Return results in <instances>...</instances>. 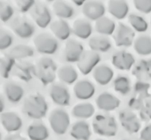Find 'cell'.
<instances>
[{
  "label": "cell",
  "mask_w": 151,
  "mask_h": 140,
  "mask_svg": "<svg viewBox=\"0 0 151 140\" xmlns=\"http://www.w3.org/2000/svg\"><path fill=\"white\" fill-rule=\"evenodd\" d=\"M134 49L138 54L148 55L151 53V38L142 36L138 37L134 42Z\"/></svg>",
  "instance_id": "836d02e7"
},
{
  "label": "cell",
  "mask_w": 151,
  "mask_h": 140,
  "mask_svg": "<svg viewBox=\"0 0 151 140\" xmlns=\"http://www.w3.org/2000/svg\"><path fill=\"white\" fill-rule=\"evenodd\" d=\"M15 4L19 12L21 13H25L28 11L30 12L36 4V1L33 0H17L15 1Z\"/></svg>",
  "instance_id": "ab89813d"
},
{
  "label": "cell",
  "mask_w": 151,
  "mask_h": 140,
  "mask_svg": "<svg viewBox=\"0 0 151 140\" xmlns=\"http://www.w3.org/2000/svg\"><path fill=\"white\" fill-rule=\"evenodd\" d=\"M5 140H27L19 134H10L6 137Z\"/></svg>",
  "instance_id": "ee69618b"
},
{
  "label": "cell",
  "mask_w": 151,
  "mask_h": 140,
  "mask_svg": "<svg viewBox=\"0 0 151 140\" xmlns=\"http://www.w3.org/2000/svg\"><path fill=\"white\" fill-rule=\"evenodd\" d=\"M121 125L129 133H136L140 129V122L137 116L130 111H122L119 114Z\"/></svg>",
  "instance_id": "9a60e30c"
},
{
  "label": "cell",
  "mask_w": 151,
  "mask_h": 140,
  "mask_svg": "<svg viewBox=\"0 0 151 140\" xmlns=\"http://www.w3.org/2000/svg\"><path fill=\"white\" fill-rule=\"evenodd\" d=\"M30 15L36 24L40 28H45L50 24L51 12L48 7L42 2H36L30 10Z\"/></svg>",
  "instance_id": "ba28073f"
},
{
  "label": "cell",
  "mask_w": 151,
  "mask_h": 140,
  "mask_svg": "<svg viewBox=\"0 0 151 140\" xmlns=\"http://www.w3.org/2000/svg\"><path fill=\"white\" fill-rule=\"evenodd\" d=\"M95 29L101 35H111L116 30L115 23L111 19L103 17L96 21Z\"/></svg>",
  "instance_id": "1f68e13d"
},
{
  "label": "cell",
  "mask_w": 151,
  "mask_h": 140,
  "mask_svg": "<svg viewBox=\"0 0 151 140\" xmlns=\"http://www.w3.org/2000/svg\"><path fill=\"white\" fill-rule=\"evenodd\" d=\"M132 74L139 81L146 82L151 79V60H142L134 66Z\"/></svg>",
  "instance_id": "7402d4cb"
},
{
  "label": "cell",
  "mask_w": 151,
  "mask_h": 140,
  "mask_svg": "<svg viewBox=\"0 0 151 140\" xmlns=\"http://www.w3.org/2000/svg\"><path fill=\"white\" fill-rule=\"evenodd\" d=\"M112 64L119 70H127L131 69L135 63L134 57L126 51H118L114 53L111 58Z\"/></svg>",
  "instance_id": "ac0fdd59"
},
{
  "label": "cell",
  "mask_w": 151,
  "mask_h": 140,
  "mask_svg": "<svg viewBox=\"0 0 151 140\" xmlns=\"http://www.w3.org/2000/svg\"><path fill=\"white\" fill-rule=\"evenodd\" d=\"M73 2L77 6H83V4H85L86 1H78V0H74V1H73Z\"/></svg>",
  "instance_id": "f6af8a7d"
},
{
  "label": "cell",
  "mask_w": 151,
  "mask_h": 140,
  "mask_svg": "<svg viewBox=\"0 0 151 140\" xmlns=\"http://www.w3.org/2000/svg\"><path fill=\"white\" fill-rule=\"evenodd\" d=\"M82 12L86 18L96 21L104 16L105 7L101 1L90 0L86 1L83 5Z\"/></svg>",
  "instance_id": "7c38bea8"
},
{
  "label": "cell",
  "mask_w": 151,
  "mask_h": 140,
  "mask_svg": "<svg viewBox=\"0 0 151 140\" xmlns=\"http://www.w3.org/2000/svg\"><path fill=\"white\" fill-rule=\"evenodd\" d=\"M13 41V37L9 32L4 29L1 30V34H0V49L1 50H5L9 48Z\"/></svg>",
  "instance_id": "f35d334b"
},
{
  "label": "cell",
  "mask_w": 151,
  "mask_h": 140,
  "mask_svg": "<svg viewBox=\"0 0 151 140\" xmlns=\"http://www.w3.org/2000/svg\"><path fill=\"white\" fill-rule=\"evenodd\" d=\"M99 140H102V139H99Z\"/></svg>",
  "instance_id": "7dc6e473"
},
{
  "label": "cell",
  "mask_w": 151,
  "mask_h": 140,
  "mask_svg": "<svg viewBox=\"0 0 151 140\" xmlns=\"http://www.w3.org/2000/svg\"><path fill=\"white\" fill-rule=\"evenodd\" d=\"M16 64L15 60L9 55H5L0 59V71L2 78L7 79L12 73L13 68Z\"/></svg>",
  "instance_id": "e575fe53"
},
{
  "label": "cell",
  "mask_w": 151,
  "mask_h": 140,
  "mask_svg": "<svg viewBox=\"0 0 151 140\" xmlns=\"http://www.w3.org/2000/svg\"><path fill=\"white\" fill-rule=\"evenodd\" d=\"M12 73L17 78L27 82L36 75V66L29 62L20 61L15 64Z\"/></svg>",
  "instance_id": "5bb4252c"
},
{
  "label": "cell",
  "mask_w": 151,
  "mask_h": 140,
  "mask_svg": "<svg viewBox=\"0 0 151 140\" xmlns=\"http://www.w3.org/2000/svg\"><path fill=\"white\" fill-rule=\"evenodd\" d=\"M27 135L31 140H45L48 138L49 131L44 124L36 122L28 127Z\"/></svg>",
  "instance_id": "4316f807"
},
{
  "label": "cell",
  "mask_w": 151,
  "mask_h": 140,
  "mask_svg": "<svg viewBox=\"0 0 151 140\" xmlns=\"http://www.w3.org/2000/svg\"><path fill=\"white\" fill-rule=\"evenodd\" d=\"M49 122L53 132L58 135H63L70 125V118L64 109H55L49 116Z\"/></svg>",
  "instance_id": "277c9868"
},
{
  "label": "cell",
  "mask_w": 151,
  "mask_h": 140,
  "mask_svg": "<svg viewBox=\"0 0 151 140\" xmlns=\"http://www.w3.org/2000/svg\"><path fill=\"white\" fill-rule=\"evenodd\" d=\"M135 38L133 30L123 23H119L114 33V39L118 47H129Z\"/></svg>",
  "instance_id": "30bf717a"
},
{
  "label": "cell",
  "mask_w": 151,
  "mask_h": 140,
  "mask_svg": "<svg viewBox=\"0 0 151 140\" xmlns=\"http://www.w3.org/2000/svg\"><path fill=\"white\" fill-rule=\"evenodd\" d=\"M4 110V101L2 100V98H1V111Z\"/></svg>",
  "instance_id": "bcb514c9"
},
{
  "label": "cell",
  "mask_w": 151,
  "mask_h": 140,
  "mask_svg": "<svg viewBox=\"0 0 151 140\" xmlns=\"http://www.w3.org/2000/svg\"><path fill=\"white\" fill-rule=\"evenodd\" d=\"M72 31L77 37L87 39L92 34V27L91 23L86 19H78L73 23Z\"/></svg>",
  "instance_id": "603a6c76"
},
{
  "label": "cell",
  "mask_w": 151,
  "mask_h": 140,
  "mask_svg": "<svg viewBox=\"0 0 151 140\" xmlns=\"http://www.w3.org/2000/svg\"><path fill=\"white\" fill-rule=\"evenodd\" d=\"M49 96L55 104L62 107L68 106L70 103V96L68 89L61 83H55L49 89Z\"/></svg>",
  "instance_id": "8fae6325"
},
{
  "label": "cell",
  "mask_w": 151,
  "mask_h": 140,
  "mask_svg": "<svg viewBox=\"0 0 151 140\" xmlns=\"http://www.w3.org/2000/svg\"><path fill=\"white\" fill-rule=\"evenodd\" d=\"M150 85L146 82L138 81L134 85V96L130 99L129 105L135 110H140L147 99L150 97L148 93Z\"/></svg>",
  "instance_id": "52a82bcc"
},
{
  "label": "cell",
  "mask_w": 151,
  "mask_h": 140,
  "mask_svg": "<svg viewBox=\"0 0 151 140\" xmlns=\"http://www.w3.org/2000/svg\"><path fill=\"white\" fill-rule=\"evenodd\" d=\"M133 4L135 8L141 12L148 14L151 12V0H135Z\"/></svg>",
  "instance_id": "b9f144b4"
},
{
  "label": "cell",
  "mask_w": 151,
  "mask_h": 140,
  "mask_svg": "<svg viewBox=\"0 0 151 140\" xmlns=\"http://www.w3.org/2000/svg\"><path fill=\"white\" fill-rule=\"evenodd\" d=\"M95 87L91 81L81 80L74 86V93L79 100H88L93 96L95 93Z\"/></svg>",
  "instance_id": "d6986e66"
},
{
  "label": "cell",
  "mask_w": 151,
  "mask_h": 140,
  "mask_svg": "<svg viewBox=\"0 0 151 140\" xmlns=\"http://www.w3.org/2000/svg\"><path fill=\"white\" fill-rule=\"evenodd\" d=\"M4 92L8 100L13 103L19 102L24 94V90L22 86L13 81H9L4 84Z\"/></svg>",
  "instance_id": "ffe728a7"
},
{
  "label": "cell",
  "mask_w": 151,
  "mask_h": 140,
  "mask_svg": "<svg viewBox=\"0 0 151 140\" xmlns=\"http://www.w3.org/2000/svg\"><path fill=\"white\" fill-rule=\"evenodd\" d=\"M10 26L14 33L22 39L31 38L35 32L33 24L25 17H15L10 22Z\"/></svg>",
  "instance_id": "8992f818"
},
{
  "label": "cell",
  "mask_w": 151,
  "mask_h": 140,
  "mask_svg": "<svg viewBox=\"0 0 151 140\" xmlns=\"http://www.w3.org/2000/svg\"><path fill=\"white\" fill-rule=\"evenodd\" d=\"M34 53V51L32 47L25 45H18L10 49L8 55L16 60L32 57Z\"/></svg>",
  "instance_id": "d6a6232c"
},
{
  "label": "cell",
  "mask_w": 151,
  "mask_h": 140,
  "mask_svg": "<svg viewBox=\"0 0 151 140\" xmlns=\"http://www.w3.org/2000/svg\"><path fill=\"white\" fill-rule=\"evenodd\" d=\"M53 10L56 16L63 20L70 19L75 13L73 6L62 0H57L53 2Z\"/></svg>",
  "instance_id": "83f0119b"
},
{
  "label": "cell",
  "mask_w": 151,
  "mask_h": 140,
  "mask_svg": "<svg viewBox=\"0 0 151 140\" xmlns=\"http://www.w3.org/2000/svg\"><path fill=\"white\" fill-rule=\"evenodd\" d=\"M140 137L142 140H151V124L146 126L142 130Z\"/></svg>",
  "instance_id": "7bdbcfd3"
},
{
  "label": "cell",
  "mask_w": 151,
  "mask_h": 140,
  "mask_svg": "<svg viewBox=\"0 0 151 140\" xmlns=\"http://www.w3.org/2000/svg\"><path fill=\"white\" fill-rule=\"evenodd\" d=\"M50 29L55 37L61 40H68L71 33L70 25L63 19H59L51 23Z\"/></svg>",
  "instance_id": "44dd1931"
},
{
  "label": "cell",
  "mask_w": 151,
  "mask_h": 140,
  "mask_svg": "<svg viewBox=\"0 0 151 140\" xmlns=\"http://www.w3.org/2000/svg\"><path fill=\"white\" fill-rule=\"evenodd\" d=\"M88 45L91 51L95 52H107L111 47L109 39L104 36H94L90 38Z\"/></svg>",
  "instance_id": "f1b7e54d"
},
{
  "label": "cell",
  "mask_w": 151,
  "mask_h": 140,
  "mask_svg": "<svg viewBox=\"0 0 151 140\" xmlns=\"http://www.w3.org/2000/svg\"><path fill=\"white\" fill-rule=\"evenodd\" d=\"M101 60V56L93 51H86L77 62V67L83 75L89 74L94 69Z\"/></svg>",
  "instance_id": "9c48e42d"
},
{
  "label": "cell",
  "mask_w": 151,
  "mask_h": 140,
  "mask_svg": "<svg viewBox=\"0 0 151 140\" xmlns=\"http://www.w3.org/2000/svg\"><path fill=\"white\" fill-rule=\"evenodd\" d=\"M84 53L83 45L75 39H68L64 48V57L66 62H78Z\"/></svg>",
  "instance_id": "4fadbf2b"
},
{
  "label": "cell",
  "mask_w": 151,
  "mask_h": 140,
  "mask_svg": "<svg viewBox=\"0 0 151 140\" xmlns=\"http://www.w3.org/2000/svg\"><path fill=\"white\" fill-rule=\"evenodd\" d=\"M48 111V105L45 98L39 94H31L25 99L23 111L29 118L38 120L44 118Z\"/></svg>",
  "instance_id": "6da1fadb"
},
{
  "label": "cell",
  "mask_w": 151,
  "mask_h": 140,
  "mask_svg": "<svg viewBox=\"0 0 151 140\" xmlns=\"http://www.w3.org/2000/svg\"><path fill=\"white\" fill-rule=\"evenodd\" d=\"M129 21L133 29L137 32H143L148 29V23L144 19L139 15L131 14L129 16Z\"/></svg>",
  "instance_id": "8d00e7d4"
},
{
  "label": "cell",
  "mask_w": 151,
  "mask_h": 140,
  "mask_svg": "<svg viewBox=\"0 0 151 140\" xmlns=\"http://www.w3.org/2000/svg\"><path fill=\"white\" fill-rule=\"evenodd\" d=\"M114 87L116 92L126 95L130 92L131 84L129 79L124 76H118L114 81Z\"/></svg>",
  "instance_id": "d590c367"
},
{
  "label": "cell",
  "mask_w": 151,
  "mask_h": 140,
  "mask_svg": "<svg viewBox=\"0 0 151 140\" xmlns=\"http://www.w3.org/2000/svg\"><path fill=\"white\" fill-rule=\"evenodd\" d=\"M114 77V71L109 66L104 64L97 66L93 71V77L101 85L108 84Z\"/></svg>",
  "instance_id": "cb8c5ba5"
},
{
  "label": "cell",
  "mask_w": 151,
  "mask_h": 140,
  "mask_svg": "<svg viewBox=\"0 0 151 140\" xmlns=\"http://www.w3.org/2000/svg\"><path fill=\"white\" fill-rule=\"evenodd\" d=\"M13 15L14 9L11 4L4 1L0 2V19L2 22H7Z\"/></svg>",
  "instance_id": "74e56055"
},
{
  "label": "cell",
  "mask_w": 151,
  "mask_h": 140,
  "mask_svg": "<svg viewBox=\"0 0 151 140\" xmlns=\"http://www.w3.org/2000/svg\"><path fill=\"white\" fill-rule=\"evenodd\" d=\"M96 104L98 108L101 110L111 111L119 107L120 101L113 94L109 92H103L96 98Z\"/></svg>",
  "instance_id": "2e32d148"
},
{
  "label": "cell",
  "mask_w": 151,
  "mask_h": 140,
  "mask_svg": "<svg viewBox=\"0 0 151 140\" xmlns=\"http://www.w3.org/2000/svg\"><path fill=\"white\" fill-rule=\"evenodd\" d=\"M34 44L36 51L42 54H53L58 48L56 38L48 33L38 34L34 39Z\"/></svg>",
  "instance_id": "5b68a950"
},
{
  "label": "cell",
  "mask_w": 151,
  "mask_h": 140,
  "mask_svg": "<svg viewBox=\"0 0 151 140\" xmlns=\"http://www.w3.org/2000/svg\"><path fill=\"white\" fill-rule=\"evenodd\" d=\"M57 75L60 81L67 85L74 83L78 77L77 70L73 66L68 65L60 67L58 70Z\"/></svg>",
  "instance_id": "f546056e"
},
{
  "label": "cell",
  "mask_w": 151,
  "mask_h": 140,
  "mask_svg": "<svg viewBox=\"0 0 151 140\" xmlns=\"http://www.w3.org/2000/svg\"><path fill=\"white\" fill-rule=\"evenodd\" d=\"M70 135L77 140H88L91 135L89 124L83 120L75 122L71 127Z\"/></svg>",
  "instance_id": "d4e9b609"
},
{
  "label": "cell",
  "mask_w": 151,
  "mask_h": 140,
  "mask_svg": "<svg viewBox=\"0 0 151 140\" xmlns=\"http://www.w3.org/2000/svg\"><path fill=\"white\" fill-rule=\"evenodd\" d=\"M94 107L89 103L77 104L72 109V115L79 119H88L94 115Z\"/></svg>",
  "instance_id": "4dcf8cb0"
},
{
  "label": "cell",
  "mask_w": 151,
  "mask_h": 140,
  "mask_svg": "<svg viewBox=\"0 0 151 140\" xmlns=\"http://www.w3.org/2000/svg\"><path fill=\"white\" fill-rule=\"evenodd\" d=\"M92 128L99 135L113 137L116 134L118 126L114 117L109 115L98 114L92 121Z\"/></svg>",
  "instance_id": "3957f363"
},
{
  "label": "cell",
  "mask_w": 151,
  "mask_h": 140,
  "mask_svg": "<svg viewBox=\"0 0 151 140\" xmlns=\"http://www.w3.org/2000/svg\"><path fill=\"white\" fill-rule=\"evenodd\" d=\"M1 122L4 128L10 133L19 130L22 126V120L20 116L14 112L11 111L1 113Z\"/></svg>",
  "instance_id": "e0dca14e"
},
{
  "label": "cell",
  "mask_w": 151,
  "mask_h": 140,
  "mask_svg": "<svg viewBox=\"0 0 151 140\" xmlns=\"http://www.w3.org/2000/svg\"><path fill=\"white\" fill-rule=\"evenodd\" d=\"M35 66L36 76L43 85H49L55 81L58 73L57 66L51 58L41 57Z\"/></svg>",
  "instance_id": "7a4b0ae2"
},
{
  "label": "cell",
  "mask_w": 151,
  "mask_h": 140,
  "mask_svg": "<svg viewBox=\"0 0 151 140\" xmlns=\"http://www.w3.org/2000/svg\"><path fill=\"white\" fill-rule=\"evenodd\" d=\"M108 11L118 19H122L129 12V5L125 1L111 0L108 2Z\"/></svg>",
  "instance_id": "484cf974"
},
{
  "label": "cell",
  "mask_w": 151,
  "mask_h": 140,
  "mask_svg": "<svg viewBox=\"0 0 151 140\" xmlns=\"http://www.w3.org/2000/svg\"><path fill=\"white\" fill-rule=\"evenodd\" d=\"M139 116L143 121H148L151 120V97L145 101L143 107L139 110Z\"/></svg>",
  "instance_id": "60d3db41"
}]
</instances>
